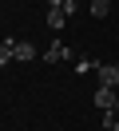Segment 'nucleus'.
<instances>
[{"instance_id":"obj_1","label":"nucleus","mask_w":119,"mask_h":131,"mask_svg":"<svg viewBox=\"0 0 119 131\" xmlns=\"http://www.w3.org/2000/svg\"><path fill=\"white\" fill-rule=\"evenodd\" d=\"M91 99H95V107H99V111H111V115L119 111V91H115V88H107V83H99Z\"/></svg>"},{"instance_id":"obj_2","label":"nucleus","mask_w":119,"mask_h":131,"mask_svg":"<svg viewBox=\"0 0 119 131\" xmlns=\"http://www.w3.org/2000/svg\"><path fill=\"white\" fill-rule=\"evenodd\" d=\"M44 60H48V64H60V60H75V52H71L68 44H63L60 36H56V40L48 44V52H44Z\"/></svg>"},{"instance_id":"obj_3","label":"nucleus","mask_w":119,"mask_h":131,"mask_svg":"<svg viewBox=\"0 0 119 131\" xmlns=\"http://www.w3.org/2000/svg\"><path fill=\"white\" fill-rule=\"evenodd\" d=\"M4 44L12 48V60H20V64L36 60V44H32V40H4Z\"/></svg>"},{"instance_id":"obj_4","label":"nucleus","mask_w":119,"mask_h":131,"mask_svg":"<svg viewBox=\"0 0 119 131\" xmlns=\"http://www.w3.org/2000/svg\"><path fill=\"white\" fill-rule=\"evenodd\" d=\"M95 75H99V83H107V88H119V64H99Z\"/></svg>"},{"instance_id":"obj_5","label":"nucleus","mask_w":119,"mask_h":131,"mask_svg":"<svg viewBox=\"0 0 119 131\" xmlns=\"http://www.w3.org/2000/svg\"><path fill=\"white\" fill-rule=\"evenodd\" d=\"M63 24H68V12H63V8L48 12V28H52V32H63Z\"/></svg>"},{"instance_id":"obj_6","label":"nucleus","mask_w":119,"mask_h":131,"mask_svg":"<svg viewBox=\"0 0 119 131\" xmlns=\"http://www.w3.org/2000/svg\"><path fill=\"white\" fill-rule=\"evenodd\" d=\"M95 68L99 64H95L91 56H75V75H87V72H95Z\"/></svg>"},{"instance_id":"obj_7","label":"nucleus","mask_w":119,"mask_h":131,"mask_svg":"<svg viewBox=\"0 0 119 131\" xmlns=\"http://www.w3.org/2000/svg\"><path fill=\"white\" fill-rule=\"evenodd\" d=\"M87 8H91V16H107V8H111V0H91V4H87Z\"/></svg>"},{"instance_id":"obj_8","label":"nucleus","mask_w":119,"mask_h":131,"mask_svg":"<svg viewBox=\"0 0 119 131\" xmlns=\"http://www.w3.org/2000/svg\"><path fill=\"white\" fill-rule=\"evenodd\" d=\"M8 64H12V48L0 40V68H8Z\"/></svg>"},{"instance_id":"obj_9","label":"nucleus","mask_w":119,"mask_h":131,"mask_svg":"<svg viewBox=\"0 0 119 131\" xmlns=\"http://www.w3.org/2000/svg\"><path fill=\"white\" fill-rule=\"evenodd\" d=\"M44 4H48V12H52V8H63V0H44Z\"/></svg>"},{"instance_id":"obj_10","label":"nucleus","mask_w":119,"mask_h":131,"mask_svg":"<svg viewBox=\"0 0 119 131\" xmlns=\"http://www.w3.org/2000/svg\"><path fill=\"white\" fill-rule=\"evenodd\" d=\"M115 91H119V88H115Z\"/></svg>"}]
</instances>
